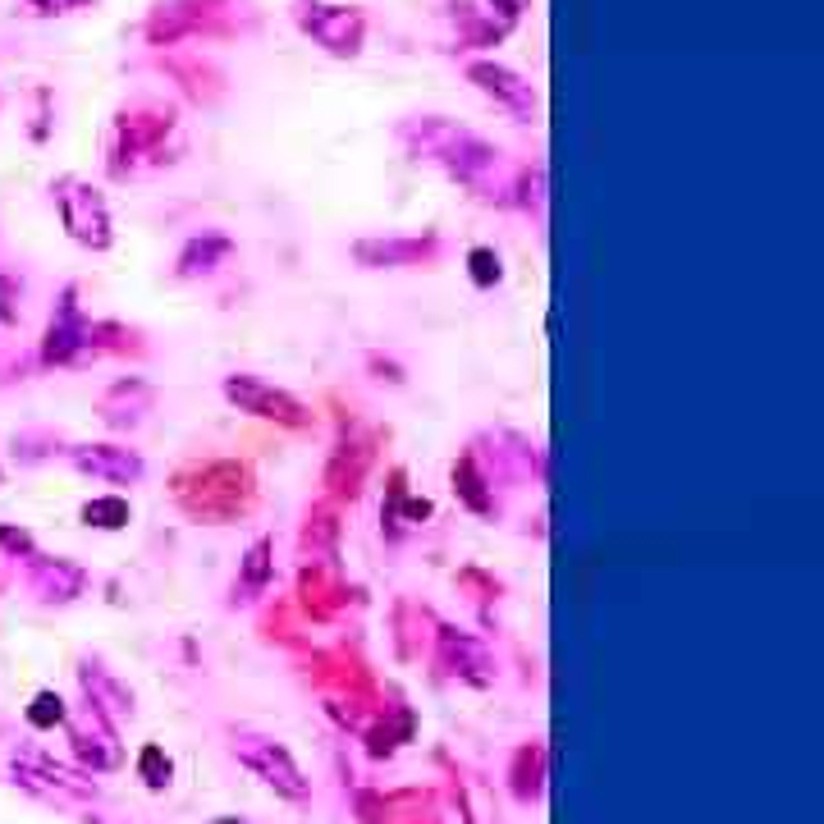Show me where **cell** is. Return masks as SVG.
I'll use <instances>...</instances> for the list:
<instances>
[{
  "label": "cell",
  "instance_id": "1",
  "mask_svg": "<svg viewBox=\"0 0 824 824\" xmlns=\"http://www.w3.org/2000/svg\"><path fill=\"white\" fill-rule=\"evenodd\" d=\"M225 399L239 403V412H252V417H266V422H280V426H293V431L312 422V412L293 399V394L275 390V385H266V380H257V376H229L225 380Z\"/></svg>",
  "mask_w": 824,
  "mask_h": 824
},
{
  "label": "cell",
  "instance_id": "2",
  "mask_svg": "<svg viewBox=\"0 0 824 824\" xmlns=\"http://www.w3.org/2000/svg\"><path fill=\"white\" fill-rule=\"evenodd\" d=\"M239 760L248 770H257L275 792H284V797H307V774L298 770V760H293L280 742L239 738Z\"/></svg>",
  "mask_w": 824,
  "mask_h": 824
},
{
  "label": "cell",
  "instance_id": "3",
  "mask_svg": "<svg viewBox=\"0 0 824 824\" xmlns=\"http://www.w3.org/2000/svg\"><path fill=\"white\" fill-rule=\"evenodd\" d=\"M60 206H65V225L78 243H92V248H106L110 243V220H106V206L92 188H78L69 184L60 193Z\"/></svg>",
  "mask_w": 824,
  "mask_h": 824
},
{
  "label": "cell",
  "instance_id": "4",
  "mask_svg": "<svg viewBox=\"0 0 824 824\" xmlns=\"http://www.w3.org/2000/svg\"><path fill=\"white\" fill-rule=\"evenodd\" d=\"M467 74H472V83H477L481 92L499 97L509 110H518V115H532V110H536L532 83H522V78L513 74V69H504V65H472Z\"/></svg>",
  "mask_w": 824,
  "mask_h": 824
},
{
  "label": "cell",
  "instance_id": "5",
  "mask_svg": "<svg viewBox=\"0 0 824 824\" xmlns=\"http://www.w3.org/2000/svg\"><path fill=\"white\" fill-rule=\"evenodd\" d=\"M74 463L92 477H106V481H138L142 477V458L129 454L120 445H87L74 449Z\"/></svg>",
  "mask_w": 824,
  "mask_h": 824
},
{
  "label": "cell",
  "instance_id": "6",
  "mask_svg": "<svg viewBox=\"0 0 824 824\" xmlns=\"http://www.w3.org/2000/svg\"><path fill=\"white\" fill-rule=\"evenodd\" d=\"M307 28H312V37H321L330 51H339V55L358 51V37H362V19H358V14L335 10V5H316V14L307 19Z\"/></svg>",
  "mask_w": 824,
  "mask_h": 824
},
{
  "label": "cell",
  "instance_id": "7",
  "mask_svg": "<svg viewBox=\"0 0 824 824\" xmlns=\"http://www.w3.org/2000/svg\"><path fill=\"white\" fill-rule=\"evenodd\" d=\"M87 522H97V527H124L129 522V504L124 499H92L83 509Z\"/></svg>",
  "mask_w": 824,
  "mask_h": 824
},
{
  "label": "cell",
  "instance_id": "8",
  "mask_svg": "<svg viewBox=\"0 0 824 824\" xmlns=\"http://www.w3.org/2000/svg\"><path fill=\"white\" fill-rule=\"evenodd\" d=\"M426 252V243H358V257L362 261H371V257H380V261H412V257H422Z\"/></svg>",
  "mask_w": 824,
  "mask_h": 824
},
{
  "label": "cell",
  "instance_id": "9",
  "mask_svg": "<svg viewBox=\"0 0 824 824\" xmlns=\"http://www.w3.org/2000/svg\"><path fill=\"white\" fill-rule=\"evenodd\" d=\"M266 573H271V541H257V545L248 550L243 577H248V586H261V582H266Z\"/></svg>",
  "mask_w": 824,
  "mask_h": 824
},
{
  "label": "cell",
  "instance_id": "10",
  "mask_svg": "<svg viewBox=\"0 0 824 824\" xmlns=\"http://www.w3.org/2000/svg\"><path fill=\"white\" fill-rule=\"evenodd\" d=\"M472 280H477V284H495V280H499V261H495V252H486V248L472 252Z\"/></svg>",
  "mask_w": 824,
  "mask_h": 824
},
{
  "label": "cell",
  "instance_id": "11",
  "mask_svg": "<svg viewBox=\"0 0 824 824\" xmlns=\"http://www.w3.org/2000/svg\"><path fill=\"white\" fill-rule=\"evenodd\" d=\"M142 774H147V783H165L170 779V760H165L156 747H147L142 751Z\"/></svg>",
  "mask_w": 824,
  "mask_h": 824
},
{
  "label": "cell",
  "instance_id": "12",
  "mask_svg": "<svg viewBox=\"0 0 824 824\" xmlns=\"http://www.w3.org/2000/svg\"><path fill=\"white\" fill-rule=\"evenodd\" d=\"M28 719H33V724H55V719H60V696H37V705H33V715H28Z\"/></svg>",
  "mask_w": 824,
  "mask_h": 824
},
{
  "label": "cell",
  "instance_id": "13",
  "mask_svg": "<svg viewBox=\"0 0 824 824\" xmlns=\"http://www.w3.org/2000/svg\"><path fill=\"white\" fill-rule=\"evenodd\" d=\"M495 5H504V10H518L522 0H495Z\"/></svg>",
  "mask_w": 824,
  "mask_h": 824
},
{
  "label": "cell",
  "instance_id": "14",
  "mask_svg": "<svg viewBox=\"0 0 824 824\" xmlns=\"http://www.w3.org/2000/svg\"><path fill=\"white\" fill-rule=\"evenodd\" d=\"M42 5H46V0H42Z\"/></svg>",
  "mask_w": 824,
  "mask_h": 824
}]
</instances>
